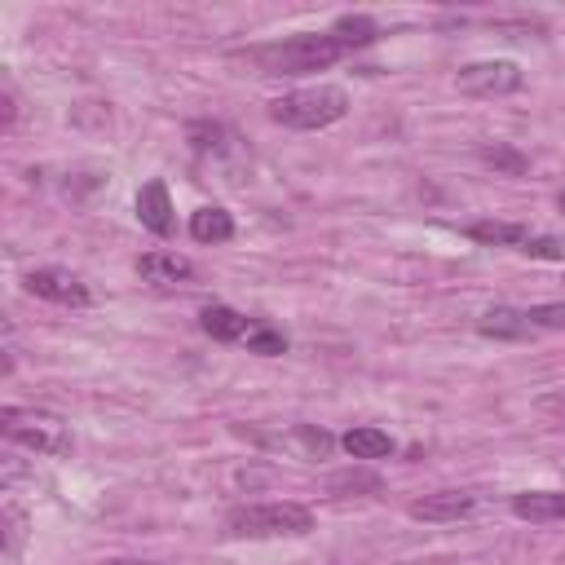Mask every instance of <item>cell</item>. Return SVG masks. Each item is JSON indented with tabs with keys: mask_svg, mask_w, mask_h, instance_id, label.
Here are the masks:
<instances>
[{
	"mask_svg": "<svg viewBox=\"0 0 565 565\" xmlns=\"http://www.w3.org/2000/svg\"><path fill=\"white\" fill-rule=\"evenodd\" d=\"M344 49L335 44L331 31L322 35H291L278 44H260L252 49V62L260 66V75H305V71H327Z\"/></svg>",
	"mask_w": 565,
	"mask_h": 565,
	"instance_id": "obj_1",
	"label": "cell"
},
{
	"mask_svg": "<svg viewBox=\"0 0 565 565\" xmlns=\"http://www.w3.org/2000/svg\"><path fill=\"white\" fill-rule=\"evenodd\" d=\"M344 110H349V93L335 88V84L296 88V93H282L278 102H269V115H274L282 128H305V132L344 119Z\"/></svg>",
	"mask_w": 565,
	"mask_h": 565,
	"instance_id": "obj_2",
	"label": "cell"
},
{
	"mask_svg": "<svg viewBox=\"0 0 565 565\" xmlns=\"http://www.w3.org/2000/svg\"><path fill=\"white\" fill-rule=\"evenodd\" d=\"M309 530H313V512L300 503H247L225 516V534L234 539H282Z\"/></svg>",
	"mask_w": 565,
	"mask_h": 565,
	"instance_id": "obj_3",
	"label": "cell"
},
{
	"mask_svg": "<svg viewBox=\"0 0 565 565\" xmlns=\"http://www.w3.org/2000/svg\"><path fill=\"white\" fill-rule=\"evenodd\" d=\"M4 437L35 450V455H71V428L49 411L9 406L4 411Z\"/></svg>",
	"mask_w": 565,
	"mask_h": 565,
	"instance_id": "obj_4",
	"label": "cell"
},
{
	"mask_svg": "<svg viewBox=\"0 0 565 565\" xmlns=\"http://www.w3.org/2000/svg\"><path fill=\"white\" fill-rule=\"evenodd\" d=\"M521 84H525L521 66H516V62H503V57H494V62H468V66L455 75V88L468 93V97H508V93H516Z\"/></svg>",
	"mask_w": 565,
	"mask_h": 565,
	"instance_id": "obj_5",
	"label": "cell"
},
{
	"mask_svg": "<svg viewBox=\"0 0 565 565\" xmlns=\"http://www.w3.org/2000/svg\"><path fill=\"white\" fill-rule=\"evenodd\" d=\"M26 291L40 296V300H53V305H75V309H84L93 300L88 287L66 269H31L26 274Z\"/></svg>",
	"mask_w": 565,
	"mask_h": 565,
	"instance_id": "obj_6",
	"label": "cell"
},
{
	"mask_svg": "<svg viewBox=\"0 0 565 565\" xmlns=\"http://www.w3.org/2000/svg\"><path fill=\"white\" fill-rule=\"evenodd\" d=\"M477 508V494L472 490H437V494H424L411 503V516L415 521H459Z\"/></svg>",
	"mask_w": 565,
	"mask_h": 565,
	"instance_id": "obj_7",
	"label": "cell"
},
{
	"mask_svg": "<svg viewBox=\"0 0 565 565\" xmlns=\"http://www.w3.org/2000/svg\"><path fill=\"white\" fill-rule=\"evenodd\" d=\"M137 216H141V225L150 234H159V238L172 234V199H168V185L163 181H146L137 190Z\"/></svg>",
	"mask_w": 565,
	"mask_h": 565,
	"instance_id": "obj_8",
	"label": "cell"
},
{
	"mask_svg": "<svg viewBox=\"0 0 565 565\" xmlns=\"http://www.w3.org/2000/svg\"><path fill=\"white\" fill-rule=\"evenodd\" d=\"M137 274H141L146 282L168 287V282H190V278H194V265H190L185 256H177V252H146V256L137 260Z\"/></svg>",
	"mask_w": 565,
	"mask_h": 565,
	"instance_id": "obj_9",
	"label": "cell"
},
{
	"mask_svg": "<svg viewBox=\"0 0 565 565\" xmlns=\"http://www.w3.org/2000/svg\"><path fill=\"white\" fill-rule=\"evenodd\" d=\"M477 331H481V335H494V340H525L534 327H530L525 309H508V305H494V309H486V313H481Z\"/></svg>",
	"mask_w": 565,
	"mask_h": 565,
	"instance_id": "obj_10",
	"label": "cell"
},
{
	"mask_svg": "<svg viewBox=\"0 0 565 565\" xmlns=\"http://www.w3.org/2000/svg\"><path fill=\"white\" fill-rule=\"evenodd\" d=\"M512 512L521 521H556V516H565V490H525V494H512Z\"/></svg>",
	"mask_w": 565,
	"mask_h": 565,
	"instance_id": "obj_11",
	"label": "cell"
},
{
	"mask_svg": "<svg viewBox=\"0 0 565 565\" xmlns=\"http://www.w3.org/2000/svg\"><path fill=\"white\" fill-rule=\"evenodd\" d=\"M199 327L212 335V340H247V331L256 327V322H247L238 309H230V305H207L203 313H199Z\"/></svg>",
	"mask_w": 565,
	"mask_h": 565,
	"instance_id": "obj_12",
	"label": "cell"
},
{
	"mask_svg": "<svg viewBox=\"0 0 565 565\" xmlns=\"http://www.w3.org/2000/svg\"><path fill=\"white\" fill-rule=\"evenodd\" d=\"M340 446H344L353 459H384V455H393V437H388L384 428H349V433L340 437Z\"/></svg>",
	"mask_w": 565,
	"mask_h": 565,
	"instance_id": "obj_13",
	"label": "cell"
},
{
	"mask_svg": "<svg viewBox=\"0 0 565 565\" xmlns=\"http://www.w3.org/2000/svg\"><path fill=\"white\" fill-rule=\"evenodd\" d=\"M190 234L199 243H225V238H234V221H230L225 207H199L190 216Z\"/></svg>",
	"mask_w": 565,
	"mask_h": 565,
	"instance_id": "obj_14",
	"label": "cell"
},
{
	"mask_svg": "<svg viewBox=\"0 0 565 565\" xmlns=\"http://www.w3.org/2000/svg\"><path fill=\"white\" fill-rule=\"evenodd\" d=\"M468 234H472L477 243L516 247V252H521V243L530 238V230H525V225H508V221H477V225H468Z\"/></svg>",
	"mask_w": 565,
	"mask_h": 565,
	"instance_id": "obj_15",
	"label": "cell"
},
{
	"mask_svg": "<svg viewBox=\"0 0 565 565\" xmlns=\"http://www.w3.org/2000/svg\"><path fill=\"white\" fill-rule=\"evenodd\" d=\"M331 35H335V44L349 53V49H362V44H371V40L380 35V26H375L371 18H362V13H353V18H340V22L331 26Z\"/></svg>",
	"mask_w": 565,
	"mask_h": 565,
	"instance_id": "obj_16",
	"label": "cell"
},
{
	"mask_svg": "<svg viewBox=\"0 0 565 565\" xmlns=\"http://www.w3.org/2000/svg\"><path fill=\"white\" fill-rule=\"evenodd\" d=\"M247 353H260V358H278V353H287V335L282 331H274V327H265V322H256L252 331H247Z\"/></svg>",
	"mask_w": 565,
	"mask_h": 565,
	"instance_id": "obj_17",
	"label": "cell"
},
{
	"mask_svg": "<svg viewBox=\"0 0 565 565\" xmlns=\"http://www.w3.org/2000/svg\"><path fill=\"white\" fill-rule=\"evenodd\" d=\"M521 252L534 256V260H565V238L561 234H530L521 243Z\"/></svg>",
	"mask_w": 565,
	"mask_h": 565,
	"instance_id": "obj_18",
	"label": "cell"
},
{
	"mask_svg": "<svg viewBox=\"0 0 565 565\" xmlns=\"http://www.w3.org/2000/svg\"><path fill=\"white\" fill-rule=\"evenodd\" d=\"M481 159H486V163H494V168H503V172H512V177H516V172H525V159H521L516 150H508V146H486V150H481Z\"/></svg>",
	"mask_w": 565,
	"mask_h": 565,
	"instance_id": "obj_19",
	"label": "cell"
},
{
	"mask_svg": "<svg viewBox=\"0 0 565 565\" xmlns=\"http://www.w3.org/2000/svg\"><path fill=\"white\" fill-rule=\"evenodd\" d=\"M530 327H565V305H534L525 309Z\"/></svg>",
	"mask_w": 565,
	"mask_h": 565,
	"instance_id": "obj_20",
	"label": "cell"
},
{
	"mask_svg": "<svg viewBox=\"0 0 565 565\" xmlns=\"http://www.w3.org/2000/svg\"><path fill=\"white\" fill-rule=\"evenodd\" d=\"M102 565H163V561H102Z\"/></svg>",
	"mask_w": 565,
	"mask_h": 565,
	"instance_id": "obj_21",
	"label": "cell"
},
{
	"mask_svg": "<svg viewBox=\"0 0 565 565\" xmlns=\"http://www.w3.org/2000/svg\"><path fill=\"white\" fill-rule=\"evenodd\" d=\"M556 207H561V212H565V190H561V194H556Z\"/></svg>",
	"mask_w": 565,
	"mask_h": 565,
	"instance_id": "obj_22",
	"label": "cell"
}]
</instances>
